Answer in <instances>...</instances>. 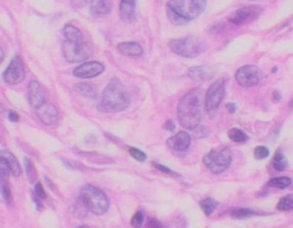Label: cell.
Returning <instances> with one entry per match:
<instances>
[{
	"label": "cell",
	"instance_id": "cell-21",
	"mask_svg": "<svg viewBox=\"0 0 293 228\" xmlns=\"http://www.w3.org/2000/svg\"><path fill=\"white\" fill-rule=\"evenodd\" d=\"M63 36L67 41L71 42H83L84 40V35L83 32L79 30L78 27H76L71 24H65L63 27Z\"/></svg>",
	"mask_w": 293,
	"mask_h": 228
},
{
	"label": "cell",
	"instance_id": "cell-8",
	"mask_svg": "<svg viewBox=\"0 0 293 228\" xmlns=\"http://www.w3.org/2000/svg\"><path fill=\"white\" fill-rule=\"evenodd\" d=\"M226 95V81L225 79H218L212 83L205 94V110L210 114L215 112L224 101Z\"/></svg>",
	"mask_w": 293,
	"mask_h": 228
},
{
	"label": "cell",
	"instance_id": "cell-6",
	"mask_svg": "<svg viewBox=\"0 0 293 228\" xmlns=\"http://www.w3.org/2000/svg\"><path fill=\"white\" fill-rule=\"evenodd\" d=\"M231 161H233V153L228 147H218L210 151L204 156L203 162L212 174L219 175L230 167Z\"/></svg>",
	"mask_w": 293,
	"mask_h": 228
},
{
	"label": "cell",
	"instance_id": "cell-13",
	"mask_svg": "<svg viewBox=\"0 0 293 228\" xmlns=\"http://www.w3.org/2000/svg\"><path fill=\"white\" fill-rule=\"evenodd\" d=\"M29 103L34 108H39L46 103V95L42 86L38 81H31L29 84Z\"/></svg>",
	"mask_w": 293,
	"mask_h": 228
},
{
	"label": "cell",
	"instance_id": "cell-28",
	"mask_svg": "<svg viewBox=\"0 0 293 228\" xmlns=\"http://www.w3.org/2000/svg\"><path fill=\"white\" fill-rule=\"evenodd\" d=\"M25 163H26V169H27V175L28 178H29L30 183H36V178H37V174H36V169L35 165L32 163V161L30 159H25Z\"/></svg>",
	"mask_w": 293,
	"mask_h": 228
},
{
	"label": "cell",
	"instance_id": "cell-40",
	"mask_svg": "<svg viewBox=\"0 0 293 228\" xmlns=\"http://www.w3.org/2000/svg\"><path fill=\"white\" fill-rule=\"evenodd\" d=\"M227 108H228V111H229L230 113H235V111H236V105H235V104H233V103H228V104H227Z\"/></svg>",
	"mask_w": 293,
	"mask_h": 228
},
{
	"label": "cell",
	"instance_id": "cell-43",
	"mask_svg": "<svg viewBox=\"0 0 293 228\" xmlns=\"http://www.w3.org/2000/svg\"><path fill=\"white\" fill-rule=\"evenodd\" d=\"M251 2H253V0H251Z\"/></svg>",
	"mask_w": 293,
	"mask_h": 228
},
{
	"label": "cell",
	"instance_id": "cell-37",
	"mask_svg": "<svg viewBox=\"0 0 293 228\" xmlns=\"http://www.w3.org/2000/svg\"><path fill=\"white\" fill-rule=\"evenodd\" d=\"M8 119H9V121H12V122H17L18 119H20V118H18V114L16 112L9 111Z\"/></svg>",
	"mask_w": 293,
	"mask_h": 228
},
{
	"label": "cell",
	"instance_id": "cell-1",
	"mask_svg": "<svg viewBox=\"0 0 293 228\" xmlns=\"http://www.w3.org/2000/svg\"><path fill=\"white\" fill-rule=\"evenodd\" d=\"M203 94L200 88L191 89L178 104V119L180 125L188 130L196 129L202 119Z\"/></svg>",
	"mask_w": 293,
	"mask_h": 228
},
{
	"label": "cell",
	"instance_id": "cell-34",
	"mask_svg": "<svg viewBox=\"0 0 293 228\" xmlns=\"http://www.w3.org/2000/svg\"><path fill=\"white\" fill-rule=\"evenodd\" d=\"M35 194H36V196L39 197L40 200L46 198V192H45L44 187H42L41 183H39V182H37L36 186H35Z\"/></svg>",
	"mask_w": 293,
	"mask_h": 228
},
{
	"label": "cell",
	"instance_id": "cell-12",
	"mask_svg": "<svg viewBox=\"0 0 293 228\" xmlns=\"http://www.w3.org/2000/svg\"><path fill=\"white\" fill-rule=\"evenodd\" d=\"M105 71V65L100 62H86L74 70V75L80 79H91L100 75Z\"/></svg>",
	"mask_w": 293,
	"mask_h": 228
},
{
	"label": "cell",
	"instance_id": "cell-7",
	"mask_svg": "<svg viewBox=\"0 0 293 228\" xmlns=\"http://www.w3.org/2000/svg\"><path fill=\"white\" fill-rule=\"evenodd\" d=\"M62 54L70 63H80L92 55V49L85 41L71 42L65 40L62 44Z\"/></svg>",
	"mask_w": 293,
	"mask_h": 228
},
{
	"label": "cell",
	"instance_id": "cell-22",
	"mask_svg": "<svg viewBox=\"0 0 293 228\" xmlns=\"http://www.w3.org/2000/svg\"><path fill=\"white\" fill-rule=\"evenodd\" d=\"M74 89L79 95H82V96H84V97H87V98H96L97 97V88L92 83L79 82L77 84H75Z\"/></svg>",
	"mask_w": 293,
	"mask_h": 228
},
{
	"label": "cell",
	"instance_id": "cell-11",
	"mask_svg": "<svg viewBox=\"0 0 293 228\" xmlns=\"http://www.w3.org/2000/svg\"><path fill=\"white\" fill-rule=\"evenodd\" d=\"M261 12L262 8L260 6H256V5H252V6H244L231 14L228 20L236 25L245 24V23L256 20Z\"/></svg>",
	"mask_w": 293,
	"mask_h": 228
},
{
	"label": "cell",
	"instance_id": "cell-35",
	"mask_svg": "<svg viewBox=\"0 0 293 228\" xmlns=\"http://www.w3.org/2000/svg\"><path fill=\"white\" fill-rule=\"evenodd\" d=\"M93 0H72L71 6L75 8H80L86 6L87 4H92Z\"/></svg>",
	"mask_w": 293,
	"mask_h": 228
},
{
	"label": "cell",
	"instance_id": "cell-24",
	"mask_svg": "<svg viewBox=\"0 0 293 228\" xmlns=\"http://www.w3.org/2000/svg\"><path fill=\"white\" fill-rule=\"evenodd\" d=\"M254 215H257V212H254L253 210H251V209H247V208L233 209L230 212V216L235 218V219H245V218H249Z\"/></svg>",
	"mask_w": 293,
	"mask_h": 228
},
{
	"label": "cell",
	"instance_id": "cell-16",
	"mask_svg": "<svg viewBox=\"0 0 293 228\" xmlns=\"http://www.w3.org/2000/svg\"><path fill=\"white\" fill-rule=\"evenodd\" d=\"M0 161L7 165L9 173H11L14 177H18V176L21 175L22 173L21 167H20V164H18V161L16 160L15 156L13 155L12 152H9L7 150H3L2 152H0Z\"/></svg>",
	"mask_w": 293,
	"mask_h": 228
},
{
	"label": "cell",
	"instance_id": "cell-9",
	"mask_svg": "<svg viewBox=\"0 0 293 228\" xmlns=\"http://www.w3.org/2000/svg\"><path fill=\"white\" fill-rule=\"evenodd\" d=\"M3 78L5 82L8 84H17L22 82L26 78V69L25 63L18 55H15L12 59L11 63L4 71Z\"/></svg>",
	"mask_w": 293,
	"mask_h": 228
},
{
	"label": "cell",
	"instance_id": "cell-25",
	"mask_svg": "<svg viewBox=\"0 0 293 228\" xmlns=\"http://www.w3.org/2000/svg\"><path fill=\"white\" fill-rule=\"evenodd\" d=\"M228 137L235 142H245L249 139L248 135L245 134L243 130L238 129V128H233V129H230L228 132Z\"/></svg>",
	"mask_w": 293,
	"mask_h": 228
},
{
	"label": "cell",
	"instance_id": "cell-39",
	"mask_svg": "<svg viewBox=\"0 0 293 228\" xmlns=\"http://www.w3.org/2000/svg\"><path fill=\"white\" fill-rule=\"evenodd\" d=\"M273 98H274V101H275V102L281 101V99H282V95L280 94V92H278V90H275V92L273 93Z\"/></svg>",
	"mask_w": 293,
	"mask_h": 228
},
{
	"label": "cell",
	"instance_id": "cell-29",
	"mask_svg": "<svg viewBox=\"0 0 293 228\" xmlns=\"http://www.w3.org/2000/svg\"><path fill=\"white\" fill-rule=\"evenodd\" d=\"M277 209L281 211H287L293 209V196L289 195L285 197H282L280 200V202L277 204Z\"/></svg>",
	"mask_w": 293,
	"mask_h": 228
},
{
	"label": "cell",
	"instance_id": "cell-33",
	"mask_svg": "<svg viewBox=\"0 0 293 228\" xmlns=\"http://www.w3.org/2000/svg\"><path fill=\"white\" fill-rule=\"evenodd\" d=\"M143 221H144L143 213L141 212V211H138V212H136L135 215L133 216V218H132V226L140 227V226H142Z\"/></svg>",
	"mask_w": 293,
	"mask_h": 228
},
{
	"label": "cell",
	"instance_id": "cell-3",
	"mask_svg": "<svg viewBox=\"0 0 293 228\" xmlns=\"http://www.w3.org/2000/svg\"><path fill=\"white\" fill-rule=\"evenodd\" d=\"M130 105V96L119 79H112L103 90L97 108L105 113H115L126 110Z\"/></svg>",
	"mask_w": 293,
	"mask_h": 228
},
{
	"label": "cell",
	"instance_id": "cell-23",
	"mask_svg": "<svg viewBox=\"0 0 293 228\" xmlns=\"http://www.w3.org/2000/svg\"><path fill=\"white\" fill-rule=\"evenodd\" d=\"M200 206L202 208L203 212L205 213V216L209 217L215 211V209L218 208L219 203L216 202L215 200H213V198H205V200H203V201L200 203Z\"/></svg>",
	"mask_w": 293,
	"mask_h": 228
},
{
	"label": "cell",
	"instance_id": "cell-14",
	"mask_svg": "<svg viewBox=\"0 0 293 228\" xmlns=\"http://www.w3.org/2000/svg\"><path fill=\"white\" fill-rule=\"evenodd\" d=\"M191 142V137L186 131H180L177 135H174L171 138H168L166 144L169 149L177 152H183L189 149Z\"/></svg>",
	"mask_w": 293,
	"mask_h": 228
},
{
	"label": "cell",
	"instance_id": "cell-27",
	"mask_svg": "<svg viewBox=\"0 0 293 228\" xmlns=\"http://www.w3.org/2000/svg\"><path fill=\"white\" fill-rule=\"evenodd\" d=\"M273 165H274V168H275V170L277 171L284 170L287 167V161L285 159V156L278 152V153L275 155V158H274Z\"/></svg>",
	"mask_w": 293,
	"mask_h": 228
},
{
	"label": "cell",
	"instance_id": "cell-19",
	"mask_svg": "<svg viewBox=\"0 0 293 228\" xmlns=\"http://www.w3.org/2000/svg\"><path fill=\"white\" fill-rule=\"evenodd\" d=\"M189 77L193 80H206L213 75V69L211 66H195V68L189 69Z\"/></svg>",
	"mask_w": 293,
	"mask_h": 228
},
{
	"label": "cell",
	"instance_id": "cell-32",
	"mask_svg": "<svg viewBox=\"0 0 293 228\" xmlns=\"http://www.w3.org/2000/svg\"><path fill=\"white\" fill-rule=\"evenodd\" d=\"M268 155H269V151H268L267 147L258 146L257 149L254 150V156H256V159H258V160L266 159Z\"/></svg>",
	"mask_w": 293,
	"mask_h": 228
},
{
	"label": "cell",
	"instance_id": "cell-17",
	"mask_svg": "<svg viewBox=\"0 0 293 228\" xmlns=\"http://www.w3.org/2000/svg\"><path fill=\"white\" fill-rule=\"evenodd\" d=\"M118 50L119 53L124 56L129 57H139L143 55V48L141 47L138 42H121L118 45Z\"/></svg>",
	"mask_w": 293,
	"mask_h": 228
},
{
	"label": "cell",
	"instance_id": "cell-2",
	"mask_svg": "<svg viewBox=\"0 0 293 228\" xmlns=\"http://www.w3.org/2000/svg\"><path fill=\"white\" fill-rule=\"evenodd\" d=\"M206 0H168L167 18L174 25H183L205 11Z\"/></svg>",
	"mask_w": 293,
	"mask_h": 228
},
{
	"label": "cell",
	"instance_id": "cell-42",
	"mask_svg": "<svg viewBox=\"0 0 293 228\" xmlns=\"http://www.w3.org/2000/svg\"><path fill=\"white\" fill-rule=\"evenodd\" d=\"M291 107H292V108H293V102H292V105H291Z\"/></svg>",
	"mask_w": 293,
	"mask_h": 228
},
{
	"label": "cell",
	"instance_id": "cell-30",
	"mask_svg": "<svg viewBox=\"0 0 293 228\" xmlns=\"http://www.w3.org/2000/svg\"><path fill=\"white\" fill-rule=\"evenodd\" d=\"M2 195L5 200V202L8 203L11 202V188L7 184V180L5 178H2Z\"/></svg>",
	"mask_w": 293,
	"mask_h": 228
},
{
	"label": "cell",
	"instance_id": "cell-20",
	"mask_svg": "<svg viewBox=\"0 0 293 228\" xmlns=\"http://www.w3.org/2000/svg\"><path fill=\"white\" fill-rule=\"evenodd\" d=\"M111 12L109 0H93L91 4V13L94 16H105Z\"/></svg>",
	"mask_w": 293,
	"mask_h": 228
},
{
	"label": "cell",
	"instance_id": "cell-4",
	"mask_svg": "<svg viewBox=\"0 0 293 228\" xmlns=\"http://www.w3.org/2000/svg\"><path fill=\"white\" fill-rule=\"evenodd\" d=\"M80 201L87 210L96 216H102L109 210L110 201L100 188L86 184L80 188Z\"/></svg>",
	"mask_w": 293,
	"mask_h": 228
},
{
	"label": "cell",
	"instance_id": "cell-26",
	"mask_svg": "<svg viewBox=\"0 0 293 228\" xmlns=\"http://www.w3.org/2000/svg\"><path fill=\"white\" fill-rule=\"evenodd\" d=\"M292 180L287 177H280V178H273L272 180H269L268 185L271 187H276V188H286L291 185Z\"/></svg>",
	"mask_w": 293,
	"mask_h": 228
},
{
	"label": "cell",
	"instance_id": "cell-41",
	"mask_svg": "<svg viewBox=\"0 0 293 228\" xmlns=\"http://www.w3.org/2000/svg\"><path fill=\"white\" fill-rule=\"evenodd\" d=\"M149 226L150 227H160V226H162V224H159V222L157 220H155V219H150Z\"/></svg>",
	"mask_w": 293,
	"mask_h": 228
},
{
	"label": "cell",
	"instance_id": "cell-36",
	"mask_svg": "<svg viewBox=\"0 0 293 228\" xmlns=\"http://www.w3.org/2000/svg\"><path fill=\"white\" fill-rule=\"evenodd\" d=\"M155 168H156V169H158V170H160V171H162V173H166V174H169V175H173V174H174L172 170H169L168 168L164 167V165H162V164L155 163Z\"/></svg>",
	"mask_w": 293,
	"mask_h": 228
},
{
	"label": "cell",
	"instance_id": "cell-18",
	"mask_svg": "<svg viewBox=\"0 0 293 228\" xmlns=\"http://www.w3.org/2000/svg\"><path fill=\"white\" fill-rule=\"evenodd\" d=\"M120 17L124 22H131L135 17V0H121Z\"/></svg>",
	"mask_w": 293,
	"mask_h": 228
},
{
	"label": "cell",
	"instance_id": "cell-38",
	"mask_svg": "<svg viewBox=\"0 0 293 228\" xmlns=\"http://www.w3.org/2000/svg\"><path fill=\"white\" fill-rule=\"evenodd\" d=\"M165 128H166L167 130H169V131H174L176 130V125H174V122L173 121H167L166 122V125H165Z\"/></svg>",
	"mask_w": 293,
	"mask_h": 228
},
{
	"label": "cell",
	"instance_id": "cell-10",
	"mask_svg": "<svg viewBox=\"0 0 293 228\" xmlns=\"http://www.w3.org/2000/svg\"><path fill=\"white\" fill-rule=\"evenodd\" d=\"M262 79L261 70L254 65H247L236 72V81L243 87H252L258 84Z\"/></svg>",
	"mask_w": 293,
	"mask_h": 228
},
{
	"label": "cell",
	"instance_id": "cell-31",
	"mask_svg": "<svg viewBox=\"0 0 293 228\" xmlns=\"http://www.w3.org/2000/svg\"><path fill=\"white\" fill-rule=\"evenodd\" d=\"M129 152H130V154L132 155V158L138 160L139 162H144V161L146 160V155L143 153L142 151H140L138 149H134V147H130Z\"/></svg>",
	"mask_w": 293,
	"mask_h": 228
},
{
	"label": "cell",
	"instance_id": "cell-15",
	"mask_svg": "<svg viewBox=\"0 0 293 228\" xmlns=\"http://www.w3.org/2000/svg\"><path fill=\"white\" fill-rule=\"evenodd\" d=\"M37 117L39 118V120L44 123L46 126H52L54 125L58 120L59 112L56 110V107L52 104H44V105L40 106L39 108H37Z\"/></svg>",
	"mask_w": 293,
	"mask_h": 228
},
{
	"label": "cell",
	"instance_id": "cell-5",
	"mask_svg": "<svg viewBox=\"0 0 293 228\" xmlns=\"http://www.w3.org/2000/svg\"><path fill=\"white\" fill-rule=\"evenodd\" d=\"M169 48L177 55L186 59L200 56L205 50V42L197 37H186L169 41Z\"/></svg>",
	"mask_w": 293,
	"mask_h": 228
}]
</instances>
